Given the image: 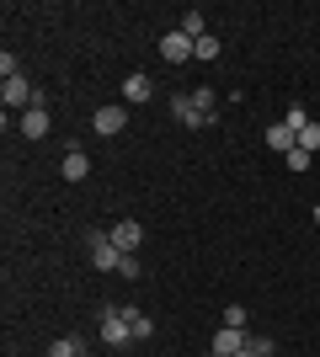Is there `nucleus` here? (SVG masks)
I'll return each instance as SVG.
<instances>
[{
  "mask_svg": "<svg viewBox=\"0 0 320 357\" xmlns=\"http://www.w3.org/2000/svg\"><path fill=\"white\" fill-rule=\"evenodd\" d=\"M102 342H107V347H128V342H134L128 310H107V314H102Z\"/></svg>",
  "mask_w": 320,
  "mask_h": 357,
  "instance_id": "1",
  "label": "nucleus"
},
{
  "mask_svg": "<svg viewBox=\"0 0 320 357\" xmlns=\"http://www.w3.org/2000/svg\"><path fill=\"white\" fill-rule=\"evenodd\" d=\"M160 59L187 64V59H198V43H192V38H187V32L176 27V32H166V38H160Z\"/></svg>",
  "mask_w": 320,
  "mask_h": 357,
  "instance_id": "2",
  "label": "nucleus"
},
{
  "mask_svg": "<svg viewBox=\"0 0 320 357\" xmlns=\"http://www.w3.org/2000/svg\"><path fill=\"white\" fill-rule=\"evenodd\" d=\"M91 128H96L102 139L123 134V128H128V107H118V102H112V107H96V112H91Z\"/></svg>",
  "mask_w": 320,
  "mask_h": 357,
  "instance_id": "3",
  "label": "nucleus"
},
{
  "mask_svg": "<svg viewBox=\"0 0 320 357\" xmlns=\"http://www.w3.org/2000/svg\"><path fill=\"white\" fill-rule=\"evenodd\" d=\"M0 102H6V107H32V102H38V91H32L27 75H11V80H0Z\"/></svg>",
  "mask_w": 320,
  "mask_h": 357,
  "instance_id": "4",
  "label": "nucleus"
},
{
  "mask_svg": "<svg viewBox=\"0 0 320 357\" xmlns=\"http://www.w3.org/2000/svg\"><path fill=\"white\" fill-rule=\"evenodd\" d=\"M91 261H96L102 272H118V267H123V251L112 245V235H91Z\"/></svg>",
  "mask_w": 320,
  "mask_h": 357,
  "instance_id": "5",
  "label": "nucleus"
},
{
  "mask_svg": "<svg viewBox=\"0 0 320 357\" xmlns=\"http://www.w3.org/2000/svg\"><path fill=\"white\" fill-rule=\"evenodd\" d=\"M112 245H118L123 256H134L139 245H144V229H139V219H123V224H112Z\"/></svg>",
  "mask_w": 320,
  "mask_h": 357,
  "instance_id": "6",
  "label": "nucleus"
},
{
  "mask_svg": "<svg viewBox=\"0 0 320 357\" xmlns=\"http://www.w3.org/2000/svg\"><path fill=\"white\" fill-rule=\"evenodd\" d=\"M171 112H176V123H182V128H208V112H198V102H192V96H176V102H171Z\"/></svg>",
  "mask_w": 320,
  "mask_h": 357,
  "instance_id": "7",
  "label": "nucleus"
},
{
  "mask_svg": "<svg viewBox=\"0 0 320 357\" xmlns=\"http://www.w3.org/2000/svg\"><path fill=\"white\" fill-rule=\"evenodd\" d=\"M241 347H245V331H235V326H219V336H213L208 357H235Z\"/></svg>",
  "mask_w": 320,
  "mask_h": 357,
  "instance_id": "8",
  "label": "nucleus"
},
{
  "mask_svg": "<svg viewBox=\"0 0 320 357\" xmlns=\"http://www.w3.org/2000/svg\"><path fill=\"white\" fill-rule=\"evenodd\" d=\"M22 134H27V139H43V134H48V107H43V96L22 112Z\"/></svg>",
  "mask_w": 320,
  "mask_h": 357,
  "instance_id": "9",
  "label": "nucleus"
},
{
  "mask_svg": "<svg viewBox=\"0 0 320 357\" xmlns=\"http://www.w3.org/2000/svg\"><path fill=\"white\" fill-rule=\"evenodd\" d=\"M267 149H283V155H289V149H299V134H294L289 123H273V128H267Z\"/></svg>",
  "mask_w": 320,
  "mask_h": 357,
  "instance_id": "10",
  "label": "nucleus"
},
{
  "mask_svg": "<svg viewBox=\"0 0 320 357\" xmlns=\"http://www.w3.org/2000/svg\"><path fill=\"white\" fill-rule=\"evenodd\" d=\"M150 75H128V80H123V102H150Z\"/></svg>",
  "mask_w": 320,
  "mask_h": 357,
  "instance_id": "11",
  "label": "nucleus"
},
{
  "mask_svg": "<svg viewBox=\"0 0 320 357\" xmlns=\"http://www.w3.org/2000/svg\"><path fill=\"white\" fill-rule=\"evenodd\" d=\"M86 171H91V160H86V149H70V155H64V181H80Z\"/></svg>",
  "mask_w": 320,
  "mask_h": 357,
  "instance_id": "12",
  "label": "nucleus"
},
{
  "mask_svg": "<svg viewBox=\"0 0 320 357\" xmlns=\"http://www.w3.org/2000/svg\"><path fill=\"white\" fill-rule=\"evenodd\" d=\"M123 310H128V304H123ZM128 326H134V342H150V336H155V320H150V314H139V310H128Z\"/></svg>",
  "mask_w": 320,
  "mask_h": 357,
  "instance_id": "13",
  "label": "nucleus"
},
{
  "mask_svg": "<svg viewBox=\"0 0 320 357\" xmlns=\"http://www.w3.org/2000/svg\"><path fill=\"white\" fill-rule=\"evenodd\" d=\"M86 352V342H80V336H59V342L48 347V357H80Z\"/></svg>",
  "mask_w": 320,
  "mask_h": 357,
  "instance_id": "14",
  "label": "nucleus"
},
{
  "mask_svg": "<svg viewBox=\"0 0 320 357\" xmlns=\"http://www.w3.org/2000/svg\"><path fill=\"white\" fill-rule=\"evenodd\" d=\"M299 149H305V155H315V149H320V123H315V118L299 128Z\"/></svg>",
  "mask_w": 320,
  "mask_h": 357,
  "instance_id": "15",
  "label": "nucleus"
},
{
  "mask_svg": "<svg viewBox=\"0 0 320 357\" xmlns=\"http://www.w3.org/2000/svg\"><path fill=\"white\" fill-rule=\"evenodd\" d=\"M182 32L192 38V43H198V38H208V27H203V11H187V16H182Z\"/></svg>",
  "mask_w": 320,
  "mask_h": 357,
  "instance_id": "16",
  "label": "nucleus"
},
{
  "mask_svg": "<svg viewBox=\"0 0 320 357\" xmlns=\"http://www.w3.org/2000/svg\"><path fill=\"white\" fill-rule=\"evenodd\" d=\"M192 102H198V112H208V118H213V102H219V96H213L208 86H198V91H192Z\"/></svg>",
  "mask_w": 320,
  "mask_h": 357,
  "instance_id": "17",
  "label": "nucleus"
},
{
  "mask_svg": "<svg viewBox=\"0 0 320 357\" xmlns=\"http://www.w3.org/2000/svg\"><path fill=\"white\" fill-rule=\"evenodd\" d=\"M245 352H257V357H273V342H267V336H245Z\"/></svg>",
  "mask_w": 320,
  "mask_h": 357,
  "instance_id": "18",
  "label": "nucleus"
},
{
  "mask_svg": "<svg viewBox=\"0 0 320 357\" xmlns=\"http://www.w3.org/2000/svg\"><path fill=\"white\" fill-rule=\"evenodd\" d=\"M283 123H289L294 134H299V128H305V123H310V112H305V107H289V118H283Z\"/></svg>",
  "mask_w": 320,
  "mask_h": 357,
  "instance_id": "19",
  "label": "nucleus"
},
{
  "mask_svg": "<svg viewBox=\"0 0 320 357\" xmlns=\"http://www.w3.org/2000/svg\"><path fill=\"white\" fill-rule=\"evenodd\" d=\"M283 160H289V171H310V155H305V149H289Z\"/></svg>",
  "mask_w": 320,
  "mask_h": 357,
  "instance_id": "20",
  "label": "nucleus"
},
{
  "mask_svg": "<svg viewBox=\"0 0 320 357\" xmlns=\"http://www.w3.org/2000/svg\"><path fill=\"white\" fill-rule=\"evenodd\" d=\"M198 59H219V38H198Z\"/></svg>",
  "mask_w": 320,
  "mask_h": 357,
  "instance_id": "21",
  "label": "nucleus"
},
{
  "mask_svg": "<svg viewBox=\"0 0 320 357\" xmlns=\"http://www.w3.org/2000/svg\"><path fill=\"white\" fill-rule=\"evenodd\" d=\"M224 326H235V331H245V310H241V304H229V310H224Z\"/></svg>",
  "mask_w": 320,
  "mask_h": 357,
  "instance_id": "22",
  "label": "nucleus"
},
{
  "mask_svg": "<svg viewBox=\"0 0 320 357\" xmlns=\"http://www.w3.org/2000/svg\"><path fill=\"white\" fill-rule=\"evenodd\" d=\"M315 224H320V203H315Z\"/></svg>",
  "mask_w": 320,
  "mask_h": 357,
  "instance_id": "23",
  "label": "nucleus"
},
{
  "mask_svg": "<svg viewBox=\"0 0 320 357\" xmlns=\"http://www.w3.org/2000/svg\"><path fill=\"white\" fill-rule=\"evenodd\" d=\"M80 357H86V352H80Z\"/></svg>",
  "mask_w": 320,
  "mask_h": 357,
  "instance_id": "24",
  "label": "nucleus"
}]
</instances>
